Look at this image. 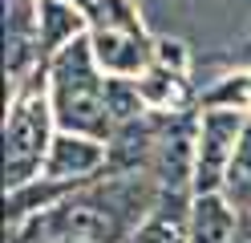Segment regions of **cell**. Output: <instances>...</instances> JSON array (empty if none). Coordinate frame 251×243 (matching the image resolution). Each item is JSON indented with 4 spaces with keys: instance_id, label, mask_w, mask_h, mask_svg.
Segmentation results:
<instances>
[{
    "instance_id": "52a82bcc",
    "label": "cell",
    "mask_w": 251,
    "mask_h": 243,
    "mask_svg": "<svg viewBox=\"0 0 251 243\" xmlns=\"http://www.w3.org/2000/svg\"><path fill=\"white\" fill-rule=\"evenodd\" d=\"M85 37V12L69 0H41L37 4V53L41 65H49L65 45Z\"/></svg>"
},
{
    "instance_id": "9c48e42d",
    "label": "cell",
    "mask_w": 251,
    "mask_h": 243,
    "mask_svg": "<svg viewBox=\"0 0 251 243\" xmlns=\"http://www.w3.org/2000/svg\"><path fill=\"white\" fill-rule=\"evenodd\" d=\"M138 89H142L146 106H158V109H178L186 102V85H182V73H170L162 65H150L138 81Z\"/></svg>"
},
{
    "instance_id": "8fae6325",
    "label": "cell",
    "mask_w": 251,
    "mask_h": 243,
    "mask_svg": "<svg viewBox=\"0 0 251 243\" xmlns=\"http://www.w3.org/2000/svg\"><path fill=\"white\" fill-rule=\"evenodd\" d=\"M130 243H191L186 239V219L182 215H166V211H154V215L130 235Z\"/></svg>"
},
{
    "instance_id": "8992f818",
    "label": "cell",
    "mask_w": 251,
    "mask_h": 243,
    "mask_svg": "<svg viewBox=\"0 0 251 243\" xmlns=\"http://www.w3.org/2000/svg\"><path fill=\"white\" fill-rule=\"evenodd\" d=\"M109 154H105V174H138L154 166V154H158V134H154V126L146 118L138 122H126L114 130V138L105 142Z\"/></svg>"
},
{
    "instance_id": "5b68a950",
    "label": "cell",
    "mask_w": 251,
    "mask_h": 243,
    "mask_svg": "<svg viewBox=\"0 0 251 243\" xmlns=\"http://www.w3.org/2000/svg\"><path fill=\"white\" fill-rule=\"evenodd\" d=\"M93 57L114 77H138L154 65V41L142 37V28H93Z\"/></svg>"
},
{
    "instance_id": "7a4b0ae2",
    "label": "cell",
    "mask_w": 251,
    "mask_h": 243,
    "mask_svg": "<svg viewBox=\"0 0 251 243\" xmlns=\"http://www.w3.org/2000/svg\"><path fill=\"white\" fill-rule=\"evenodd\" d=\"M53 102H45L41 85H25L4 122V183L25 187L41 178L45 158L53 150Z\"/></svg>"
},
{
    "instance_id": "277c9868",
    "label": "cell",
    "mask_w": 251,
    "mask_h": 243,
    "mask_svg": "<svg viewBox=\"0 0 251 243\" xmlns=\"http://www.w3.org/2000/svg\"><path fill=\"white\" fill-rule=\"evenodd\" d=\"M105 154L109 146L101 138H89V134H69L61 130L53 138V150L45 158V178H57V183H85L89 174H101L105 170Z\"/></svg>"
},
{
    "instance_id": "6da1fadb",
    "label": "cell",
    "mask_w": 251,
    "mask_h": 243,
    "mask_svg": "<svg viewBox=\"0 0 251 243\" xmlns=\"http://www.w3.org/2000/svg\"><path fill=\"white\" fill-rule=\"evenodd\" d=\"M101 65L93 57V41L77 37L49 61V85H53V118L69 134H89L109 142L114 138V118L105 106V81Z\"/></svg>"
},
{
    "instance_id": "4fadbf2b",
    "label": "cell",
    "mask_w": 251,
    "mask_h": 243,
    "mask_svg": "<svg viewBox=\"0 0 251 243\" xmlns=\"http://www.w3.org/2000/svg\"><path fill=\"white\" fill-rule=\"evenodd\" d=\"M235 243H251V211H239V227H235Z\"/></svg>"
},
{
    "instance_id": "30bf717a",
    "label": "cell",
    "mask_w": 251,
    "mask_h": 243,
    "mask_svg": "<svg viewBox=\"0 0 251 243\" xmlns=\"http://www.w3.org/2000/svg\"><path fill=\"white\" fill-rule=\"evenodd\" d=\"M105 106H109L114 126H126V122L146 118V97H142V89H138V81H126V77H109V81H105Z\"/></svg>"
},
{
    "instance_id": "5bb4252c",
    "label": "cell",
    "mask_w": 251,
    "mask_h": 243,
    "mask_svg": "<svg viewBox=\"0 0 251 243\" xmlns=\"http://www.w3.org/2000/svg\"><path fill=\"white\" fill-rule=\"evenodd\" d=\"M57 243H81V239H57Z\"/></svg>"
},
{
    "instance_id": "7c38bea8",
    "label": "cell",
    "mask_w": 251,
    "mask_h": 243,
    "mask_svg": "<svg viewBox=\"0 0 251 243\" xmlns=\"http://www.w3.org/2000/svg\"><path fill=\"white\" fill-rule=\"evenodd\" d=\"M154 65L170 73H186V49L178 41H154Z\"/></svg>"
},
{
    "instance_id": "3957f363",
    "label": "cell",
    "mask_w": 251,
    "mask_h": 243,
    "mask_svg": "<svg viewBox=\"0 0 251 243\" xmlns=\"http://www.w3.org/2000/svg\"><path fill=\"white\" fill-rule=\"evenodd\" d=\"M239 109H211L199 122V154H195V194H219L227 187V170L243 134Z\"/></svg>"
},
{
    "instance_id": "ba28073f",
    "label": "cell",
    "mask_w": 251,
    "mask_h": 243,
    "mask_svg": "<svg viewBox=\"0 0 251 243\" xmlns=\"http://www.w3.org/2000/svg\"><path fill=\"white\" fill-rule=\"evenodd\" d=\"M239 211L227 203V194H195L186 211V239L191 243H235Z\"/></svg>"
}]
</instances>
